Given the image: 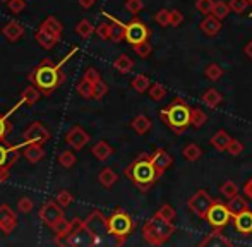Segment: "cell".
I'll list each match as a JSON object with an SVG mask.
<instances>
[{
    "label": "cell",
    "instance_id": "obj_25",
    "mask_svg": "<svg viewBox=\"0 0 252 247\" xmlns=\"http://www.w3.org/2000/svg\"><path fill=\"white\" fill-rule=\"evenodd\" d=\"M91 153L94 154V158H96V160L106 161L110 156H112L113 150H112V146L106 143V141H98V143L93 146V150H91Z\"/></svg>",
    "mask_w": 252,
    "mask_h": 247
},
{
    "label": "cell",
    "instance_id": "obj_61",
    "mask_svg": "<svg viewBox=\"0 0 252 247\" xmlns=\"http://www.w3.org/2000/svg\"><path fill=\"white\" fill-rule=\"evenodd\" d=\"M79 5L83 9H91L94 5V0H79Z\"/></svg>",
    "mask_w": 252,
    "mask_h": 247
},
{
    "label": "cell",
    "instance_id": "obj_17",
    "mask_svg": "<svg viewBox=\"0 0 252 247\" xmlns=\"http://www.w3.org/2000/svg\"><path fill=\"white\" fill-rule=\"evenodd\" d=\"M199 246H202V247H206V246H209V247H223V246L230 247L232 246V241L226 239L225 235L221 234V228H215V230H213L211 234L204 239V241H201Z\"/></svg>",
    "mask_w": 252,
    "mask_h": 247
},
{
    "label": "cell",
    "instance_id": "obj_3",
    "mask_svg": "<svg viewBox=\"0 0 252 247\" xmlns=\"http://www.w3.org/2000/svg\"><path fill=\"white\" fill-rule=\"evenodd\" d=\"M190 108L182 98H175L168 107L161 108L159 117L175 134H184L190 127Z\"/></svg>",
    "mask_w": 252,
    "mask_h": 247
},
{
    "label": "cell",
    "instance_id": "obj_22",
    "mask_svg": "<svg viewBox=\"0 0 252 247\" xmlns=\"http://www.w3.org/2000/svg\"><path fill=\"white\" fill-rule=\"evenodd\" d=\"M230 141H232V136H230L226 130L220 129L218 132L211 137V146L215 148V150H218V151H226Z\"/></svg>",
    "mask_w": 252,
    "mask_h": 247
},
{
    "label": "cell",
    "instance_id": "obj_49",
    "mask_svg": "<svg viewBox=\"0 0 252 247\" xmlns=\"http://www.w3.org/2000/svg\"><path fill=\"white\" fill-rule=\"evenodd\" d=\"M10 114H12V112H10ZM10 114H7V115L0 114V141H5V136L10 130V124L7 121V117H9Z\"/></svg>",
    "mask_w": 252,
    "mask_h": 247
},
{
    "label": "cell",
    "instance_id": "obj_21",
    "mask_svg": "<svg viewBox=\"0 0 252 247\" xmlns=\"http://www.w3.org/2000/svg\"><path fill=\"white\" fill-rule=\"evenodd\" d=\"M2 33L9 41H17L24 34V28H23V24L17 23V21H10V23H7L5 26H3Z\"/></svg>",
    "mask_w": 252,
    "mask_h": 247
},
{
    "label": "cell",
    "instance_id": "obj_10",
    "mask_svg": "<svg viewBox=\"0 0 252 247\" xmlns=\"http://www.w3.org/2000/svg\"><path fill=\"white\" fill-rule=\"evenodd\" d=\"M40 218L47 227H53L59 220L63 218V211L62 206L59 203H53V201H48L41 206L40 210Z\"/></svg>",
    "mask_w": 252,
    "mask_h": 247
},
{
    "label": "cell",
    "instance_id": "obj_16",
    "mask_svg": "<svg viewBox=\"0 0 252 247\" xmlns=\"http://www.w3.org/2000/svg\"><path fill=\"white\" fill-rule=\"evenodd\" d=\"M34 40H36V43L40 45V47H43L45 50H52V48L59 43L60 36H57V34H53L48 30L40 26V30L34 33Z\"/></svg>",
    "mask_w": 252,
    "mask_h": 247
},
{
    "label": "cell",
    "instance_id": "obj_58",
    "mask_svg": "<svg viewBox=\"0 0 252 247\" xmlns=\"http://www.w3.org/2000/svg\"><path fill=\"white\" fill-rule=\"evenodd\" d=\"M242 190H244V194H246L247 199H251V201H252V177H251V179H247V181H246V184H244Z\"/></svg>",
    "mask_w": 252,
    "mask_h": 247
},
{
    "label": "cell",
    "instance_id": "obj_24",
    "mask_svg": "<svg viewBox=\"0 0 252 247\" xmlns=\"http://www.w3.org/2000/svg\"><path fill=\"white\" fill-rule=\"evenodd\" d=\"M201 101L209 108H216L221 105L223 101V96L220 94V91H216L215 88H209L208 91H204V94L201 96Z\"/></svg>",
    "mask_w": 252,
    "mask_h": 247
},
{
    "label": "cell",
    "instance_id": "obj_59",
    "mask_svg": "<svg viewBox=\"0 0 252 247\" xmlns=\"http://www.w3.org/2000/svg\"><path fill=\"white\" fill-rule=\"evenodd\" d=\"M19 158V153H17V148H10L9 150V167H12L16 163V160Z\"/></svg>",
    "mask_w": 252,
    "mask_h": 247
},
{
    "label": "cell",
    "instance_id": "obj_50",
    "mask_svg": "<svg viewBox=\"0 0 252 247\" xmlns=\"http://www.w3.org/2000/svg\"><path fill=\"white\" fill-rule=\"evenodd\" d=\"M132 48L141 59H148L151 55V50H153L151 45L148 43V41H144V43H141V45H136V47H132Z\"/></svg>",
    "mask_w": 252,
    "mask_h": 247
},
{
    "label": "cell",
    "instance_id": "obj_56",
    "mask_svg": "<svg viewBox=\"0 0 252 247\" xmlns=\"http://www.w3.org/2000/svg\"><path fill=\"white\" fill-rule=\"evenodd\" d=\"M84 79L90 81L91 84H94V83H98L101 77H100V72H98L94 67H90V69H86V72H84Z\"/></svg>",
    "mask_w": 252,
    "mask_h": 247
},
{
    "label": "cell",
    "instance_id": "obj_38",
    "mask_svg": "<svg viewBox=\"0 0 252 247\" xmlns=\"http://www.w3.org/2000/svg\"><path fill=\"white\" fill-rule=\"evenodd\" d=\"M165 96H166V90H165V86H163V84H159V83L151 84L150 98H151L153 101H161Z\"/></svg>",
    "mask_w": 252,
    "mask_h": 247
},
{
    "label": "cell",
    "instance_id": "obj_29",
    "mask_svg": "<svg viewBox=\"0 0 252 247\" xmlns=\"http://www.w3.org/2000/svg\"><path fill=\"white\" fill-rule=\"evenodd\" d=\"M113 67H115V69L119 70L120 74H127V72H130V70H132L134 62H132V59H130L129 55L122 54V55H119V57L115 59V62H113Z\"/></svg>",
    "mask_w": 252,
    "mask_h": 247
},
{
    "label": "cell",
    "instance_id": "obj_36",
    "mask_svg": "<svg viewBox=\"0 0 252 247\" xmlns=\"http://www.w3.org/2000/svg\"><path fill=\"white\" fill-rule=\"evenodd\" d=\"M93 31H96V30H94L93 24H91L88 19L79 21V23H77V26H76V33L79 34L81 38H90L91 34H93Z\"/></svg>",
    "mask_w": 252,
    "mask_h": 247
},
{
    "label": "cell",
    "instance_id": "obj_20",
    "mask_svg": "<svg viewBox=\"0 0 252 247\" xmlns=\"http://www.w3.org/2000/svg\"><path fill=\"white\" fill-rule=\"evenodd\" d=\"M24 156H26V160H30L31 163H38L40 160H43V156H45L43 144H40V143L26 144V148H24Z\"/></svg>",
    "mask_w": 252,
    "mask_h": 247
},
{
    "label": "cell",
    "instance_id": "obj_23",
    "mask_svg": "<svg viewBox=\"0 0 252 247\" xmlns=\"http://www.w3.org/2000/svg\"><path fill=\"white\" fill-rule=\"evenodd\" d=\"M226 206H228V210H230V213H232V216H237V215H240V213H244L246 210H249V204H247L246 197H242L240 194H237L235 197L228 199Z\"/></svg>",
    "mask_w": 252,
    "mask_h": 247
},
{
    "label": "cell",
    "instance_id": "obj_42",
    "mask_svg": "<svg viewBox=\"0 0 252 247\" xmlns=\"http://www.w3.org/2000/svg\"><path fill=\"white\" fill-rule=\"evenodd\" d=\"M228 5L235 14H244L247 10V7L251 5V2L249 0H230Z\"/></svg>",
    "mask_w": 252,
    "mask_h": 247
},
{
    "label": "cell",
    "instance_id": "obj_30",
    "mask_svg": "<svg viewBox=\"0 0 252 247\" xmlns=\"http://www.w3.org/2000/svg\"><path fill=\"white\" fill-rule=\"evenodd\" d=\"M182 154L187 161H197L202 156V150H201V146H197L196 143H189L182 150Z\"/></svg>",
    "mask_w": 252,
    "mask_h": 247
},
{
    "label": "cell",
    "instance_id": "obj_52",
    "mask_svg": "<svg viewBox=\"0 0 252 247\" xmlns=\"http://www.w3.org/2000/svg\"><path fill=\"white\" fill-rule=\"evenodd\" d=\"M9 150L10 146L0 141V167H9Z\"/></svg>",
    "mask_w": 252,
    "mask_h": 247
},
{
    "label": "cell",
    "instance_id": "obj_47",
    "mask_svg": "<svg viewBox=\"0 0 252 247\" xmlns=\"http://www.w3.org/2000/svg\"><path fill=\"white\" fill-rule=\"evenodd\" d=\"M106 93H108V86H106L101 79L98 81V83L93 84V98H94V100H101Z\"/></svg>",
    "mask_w": 252,
    "mask_h": 247
},
{
    "label": "cell",
    "instance_id": "obj_28",
    "mask_svg": "<svg viewBox=\"0 0 252 247\" xmlns=\"http://www.w3.org/2000/svg\"><path fill=\"white\" fill-rule=\"evenodd\" d=\"M130 86H132V90L137 91V93H146L151 88V81L146 74H137L132 79V83H130Z\"/></svg>",
    "mask_w": 252,
    "mask_h": 247
},
{
    "label": "cell",
    "instance_id": "obj_33",
    "mask_svg": "<svg viewBox=\"0 0 252 247\" xmlns=\"http://www.w3.org/2000/svg\"><path fill=\"white\" fill-rule=\"evenodd\" d=\"M208 121V115L201 110V108H190V127H196V129H201L202 125Z\"/></svg>",
    "mask_w": 252,
    "mask_h": 247
},
{
    "label": "cell",
    "instance_id": "obj_55",
    "mask_svg": "<svg viewBox=\"0 0 252 247\" xmlns=\"http://www.w3.org/2000/svg\"><path fill=\"white\" fill-rule=\"evenodd\" d=\"M17 208H19L21 213H30V211L34 208V204L30 197H21L19 203H17Z\"/></svg>",
    "mask_w": 252,
    "mask_h": 247
},
{
    "label": "cell",
    "instance_id": "obj_2",
    "mask_svg": "<svg viewBox=\"0 0 252 247\" xmlns=\"http://www.w3.org/2000/svg\"><path fill=\"white\" fill-rule=\"evenodd\" d=\"M126 177L141 190H148L156 181H159V174L153 165L151 154H141L136 158L126 168Z\"/></svg>",
    "mask_w": 252,
    "mask_h": 247
},
{
    "label": "cell",
    "instance_id": "obj_44",
    "mask_svg": "<svg viewBox=\"0 0 252 247\" xmlns=\"http://www.w3.org/2000/svg\"><path fill=\"white\" fill-rule=\"evenodd\" d=\"M96 34L101 40H112V23H101L96 28Z\"/></svg>",
    "mask_w": 252,
    "mask_h": 247
},
{
    "label": "cell",
    "instance_id": "obj_6",
    "mask_svg": "<svg viewBox=\"0 0 252 247\" xmlns=\"http://www.w3.org/2000/svg\"><path fill=\"white\" fill-rule=\"evenodd\" d=\"M213 203H215V199L209 196L208 190L197 189L196 192L189 197V201H187V206H189V210L192 211L197 218L206 220V215H208V211H209V208H211Z\"/></svg>",
    "mask_w": 252,
    "mask_h": 247
},
{
    "label": "cell",
    "instance_id": "obj_34",
    "mask_svg": "<svg viewBox=\"0 0 252 247\" xmlns=\"http://www.w3.org/2000/svg\"><path fill=\"white\" fill-rule=\"evenodd\" d=\"M223 74H225V70H223L221 67L218 65V63H209V65L204 69V76L208 77L209 81H218V79H221Z\"/></svg>",
    "mask_w": 252,
    "mask_h": 247
},
{
    "label": "cell",
    "instance_id": "obj_46",
    "mask_svg": "<svg viewBox=\"0 0 252 247\" xmlns=\"http://www.w3.org/2000/svg\"><path fill=\"white\" fill-rule=\"evenodd\" d=\"M155 21L163 28L170 26V10L168 9H159L158 12L155 14Z\"/></svg>",
    "mask_w": 252,
    "mask_h": 247
},
{
    "label": "cell",
    "instance_id": "obj_27",
    "mask_svg": "<svg viewBox=\"0 0 252 247\" xmlns=\"http://www.w3.org/2000/svg\"><path fill=\"white\" fill-rule=\"evenodd\" d=\"M40 96H41V91L38 90L36 86H28L26 90L21 93V103H24V105H34L38 100H40Z\"/></svg>",
    "mask_w": 252,
    "mask_h": 247
},
{
    "label": "cell",
    "instance_id": "obj_18",
    "mask_svg": "<svg viewBox=\"0 0 252 247\" xmlns=\"http://www.w3.org/2000/svg\"><path fill=\"white\" fill-rule=\"evenodd\" d=\"M199 28H201V31L206 34V36L213 38V36H216V34L220 33V30H221V21H220L218 17L213 16V14H209V16H206L204 19L201 21Z\"/></svg>",
    "mask_w": 252,
    "mask_h": 247
},
{
    "label": "cell",
    "instance_id": "obj_7",
    "mask_svg": "<svg viewBox=\"0 0 252 247\" xmlns=\"http://www.w3.org/2000/svg\"><path fill=\"white\" fill-rule=\"evenodd\" d=\"M230 218H233V216H232V213H230L228 206L223 204L221 201H216V199H215V203L211 204V208H209L208 215H206V221H208L213 228H225L226 225H228Z\"/></svg>",
    "mask_w": 252,
    "mask_h": 247
},
{
    "label": "cell",
    "instance_id": "obj_5",
    "mask_svg": "<svg viewBox=\"0 0 252 247\" xmlns=\"http://www.w3.org/2000/svg\"><path fill=\"white\" fill-rule=\"evenodd\" d=\"M132 230H134V221L127 211L117 210L108 218V234L113 235L119 244H124V241L132 234Z\"/></svg>",
    "mask_w": 252,
    "mask_h": 247
},
{
    "label": "cell",
    "instance_id": "obj_63",
    "mask_svg": "<svg viewBox=\"0 0 252 247\" xmlns=\"http://www.w3.org/2000/svg\"><path fill=\"white\" fill-rule=\"evenodd\" d=\"M2 2H9V0H2Z\"/></svg>",
    "mask_w": 252,
    "mask_h": 247
},
{
    "label": "cell",
    "instance_id": "obj_64",
    "mask_svg": "<svg viewBox=\"0 0 252 247\" xmlns=\"http://www.w3.org/2000/svg\"><path fill=\"white\" fill-rule=\"evenodd\" d=\"M249 2H251V5H252V0H249Z\"/></svg>",
    "mask_w": 252,
    "mask_h": 247
},
{
    "label": "cell",
    "instance_id": "obj_39",
    "mask_svg": "<svg viewBox=\"0 0 252 247\" xmlns=\"http://www.w3.org/2000/svg\"><path fill=\"white\" fill-rule=\"evenodd\" d=\"M155 215H158V216H161L163 220H168V221H173L177 216L175 213V208L170 206V204H163L161 208H158V211H156Z\"/></svg>",
    "mask_w": 252,
    "mask_h": 247
},
{
    "label": "cell",
    "instance_id": "obj_12",
    "mask_svg": "<svg viewBox=\"0 0 252 247\" xmlns=\"http://www.w3.org/2000/svg\"><path fill=\"white\" fill-rule=\"evenodd\" d=\"M151 161H153V165L156 167V170H158L159 177H161V175L173 165L172 154H170L166 150H163V148H158V150L151 154Z\"/></svg>",
    "mask_w": 252,
    "mask_h": 247
},
{
    "label": "cell",
    "instance_id": "obj_14",
    "mask_svg": "<svg viewBox=\"0 0 252 247\" xmlns=\"http://www.w3.org/2000/svg\"><path fill=\"white\" fill-rule=\"evenodd\" d=\"M16 227H17L16 213L10 210V206L2 204V206H0V230L5 232V234H10Z\"/></svg>",
    "mask_w": 252,
    "mask_h": 247
},
{
    "label": "cell",
    "instance_id": "obj_32",
    "mask_svg": "<svg viewBox=\"0 0 252 247\" xmlns=\"http://www.w3.org/2000/svg\"><path fill=\"white\" fill-rule=\"evenodd\" d=\"M98 181H100V184L103 187L110 189V187H113V184L117 182V174L112 170V168H103L100 172V175H98Z\"/></svg>",
    "mask_w": 252,
    "mask_h": 247
},
{
    "label": "cell",
    "instance_id": "obj_40",
    "mask_svg": "<svg viewBox=\"0 0 252 247\" xmlns=\"http://www.w3.org/2000/svg\"><path fill=\"white\" fill-rule=\"evenodd\" d=\"M77 93H79L83 98H88V100H90V98H93V84L83 77V81H79V84H77Z\"/></svg>",
    "mask_w": 252,
    "mask_h": 247
},
{
    "label": "cell",
    "instance_id": "obj_19",
    "mask_svg": "<svg viewBox=\"0 0 252 247\" xmlns=\"http://www.w3.org/2000/svg\"><path fill=\"white\" fill-rule=\"evenodd\" d=\"M103 16H106V19L112 23V41L113 43H120L122 40H126V24L120 23L117 17H113L112 14L103 12Z\"/></svg>",
    "mask_w": 252,
    "mask_h": 247
},
{
    "label": "cell",
    "instance_id": "obj_37",
    "mask_svg": "<svg viewBox=\"0 0 252 247\" xmlns=\"http://www.w3.org/2000/svg\"><path fill=\"white\" fill-rule=\"evenodd\" d=\"M41 28H45V30H48L50 33L57 34V36H60L62 34V24L59 23V21L55 19V17H47V19L41 23Z\"/></svg>",
    "mask_w": 252,
    "mask_h": 247
},
{
    "label": "cell",
    "instance_id": "obj_54",
    "mask_svg": "<svg viewBox=\"0 0 252 247\" xmlns=\"http://www.w3.org/2000/svg\"><path fill=\"white\" fill-rule=\"evenodd\" d=\"M184 23V14L179 9L170 10V26H180Z\"/></svg>",
    "mask_w": 252,
    "mask_h": 247
},
{
    "label": "cell",
    "instance_id": "obj_1",
    "mask_svg": "<svg viewBox=\"0 0 252 247\" xmlns=\"http://www.w3.org/2000/svg\"><path fill=\"white\" fill-rule=\"evenodd\" d=\"M76 52V48L70 50V54L67 55L60 63H52L50 61H43L33 72L30 74V81L33 86H36L43 94H52L60 84L65 83V72L62 70V65L69 61L70 55Z\"/></svg>",
    "mask_w": 252,
    "mask_h": 247
},
{
    "label": "cell",
    "instance_id": "obj_41",
    "mask_svg": "<svg viewBox=\"0 0 252 247\" xmlns=\"http://www.w3.org/2000/svg\"><path fill=\"white\" fill-rule=\"evenodd\" d=\"M70 225H72V221H67L65 216L62 218V220H59L55 225H53V232H55V235L59 237V235H63V234H69L70 232Z\"/></svg>",
    "mask_w": 252,
    "mask_h": 247
},
{
    "label": "cell",
    "instance_id": "obj_45",
    "mask_svg": "<svg viewBox=\"0 0 252 247\" xmlns=\"http://www.w3.org/2000/svg\"><path fill=\"white\" fill-rule=\"evenodd\" d=\"M213 5H215V0H196V9L204 16H209L213 12Z\"/></svg>",
    "mask_w": 252,
    "mask_h": 247
},
{
    "label": "cell",
    "instance_id": "obj_53",
    "mask_svg": "<svg viewBox=\"0 0 252 247\" xmlns=\"http://www.w3.org/2000/svg\"><path fill=\"white\" fill-rule=\"evenodd\" d=\"M126 9L129 10L130 14H139L141 10L144 9V3L141 0H127L126 2Z\"/></svg>",
    "mask_w": 252,
    "mask_h": 247
},
{
    "label": "cell",
    "instance_id": "obj_48",
    "mask_svg": "<svg viewBox=\"0 0 252 247\" xmlns=\"http://www.w3.org/2000/svg\"><path fill=\"white\" fill-rule=\"evenodd\" d=\"M226 151H228L232 156H239V154H242L244 153V144L240 143L239 139H233L232 137V141H230V144H228V148H226Z\"/></svg>",
    "mask_w": 252,
    "mask_h": 247
},
{
    "label": "cell",
    "instance_id": "obj_13",
    "mask_svg": "<svg viewBox=\"0 0 252 247\" xmlns=\"http://www.w3.org/2000/svg\"><path fill=\"white\" fill-rule=\"evenodd\" d=\"M65 139H67V143H69V146H72L74 150H83L88 144V141H90V134H88L83 127L76 125L67 132Z\"/></svg>",
    "mask_w": 252,
    "mask_h": 247
},
{
    "label": "cell",
    "instance_id": "obj_26",
    "mask_svg": "<svg viewBox=\"0 0 252 247\" xmlns=\"http://www.w3.org/2000/svg\"><path fill=\"white\" fill-rule=\"evenodd\" d=\"M151 125L153 124L150 121V117H146V115H137V117L130 122V127L134 129V132H137L139 136H144V134L151 129Z\"/></svg>",
    "mask_w": 252,
    "mask_h": 247
},
{
    "label": "cell",
    "instance_id": "obj_4",
    "mask_svg": "<svg viewBox=\"0 0 252 247\" xmlns=\"http://www.w3.org/2000/svg\"><path fill=\"white\" fill-rule=\"evenodd\" d=\"M177 232V227L168 220L155 215L143 227V237L150 246H161Z\"/></svg>",
    "mask_w": 252,
    "mask_h": 247
},
{
    "label": "cell",
    "instance_id": "obj_51",
    "mask_svg": "<svg viewBox=\"0 0 252 247\" xmlns=\"http://www.w3.org/2000/svg\"><path fill=\"white\" fill-rule=\"evenodd\" d=\"M57 203H59L62 208H67L70 203H72V194H70L69 190H60V192L57 194Z\"/></svg>",
    "mask_w": 252,
    "mask_h": 247
},
{
    "label": "cell",
    "instance_id": "obj_43",
    "mask_svg": "<svg viewBox=\"0 0 252 247\" xmlns=\"http://www.w3.org/2000/svg\"><path fill=\"white\" fill-rule=\"evenodd\" d=\"M59 163L62 165L63 168H70L76 163V156H74V153H70V151H63V153L59 154Z\"/></svg>",
    "mask_w": 252,
    "mask_h": 247
},
{
    "label": "cell",
    "instance_id": "obj_15",
    "mask_svg": "<svg viewBox=\"0 0 252 247\" xmlns=\"http://www.w3.org/2000/svg\"><path fill=\"white\" fill-rule=\"evenodd\" d=\"M233 227L239 234L251 235L252 234V211L246 210L244 213L233 216Z\"/></svg>",
    "mask_w": 252,
    "mask_h": 247
},
{
    "label": "cell",
    "instance_id": "obj_60",
    "mask_svg": "<svg viewBox=\"0 0 252 247\" xmlns=\"http://www.w3.org/2000/svg\"><path fill=\"white\" fill-rule=\"evenodd\" d=\"M9 179V167H0V184Z\"/></svg>",
    "mask_w": 252,
    "mask_h": 247
},
{
    "label": "cell",
    "instance_id": "obj_35",
    "mask_svg": "<svg viewBox=\"0 0 252 247\" xmlns=\"http://www.w3.org/2000/svg\"><path fill=\"white\" fill-rule=\"evenodd\" d=\"M220 192H221L223 197H226V199H232V197H235L237 194H239V185L232 181H226L220 187Z\"/></svg>",
    "mask_w": 252,
    "mask_h": 247
},
{
    "label": "cell",
    "instance_id": "obj_11",
    "mask_svg": "<svg viewBox=\"0 0 252 247\" xmlns=\"http://www.w3.org/2000/svg\"><path fill=\"white\" fill-rule=\"evenodd\" d=\"M48 137H50V134H48V130L43 127V124L34 122V124H31V125L26 129L23 139H24V143H26V144H30V143L45 144L48 141Z\"/></svg>",
    "mask_w": 252,
    "mask_h": 247
},
{
    "label": "cell",
    "instance_id": "obj_57",
    "mask_svg": "<svg viewBox=\"0 0 252 247\" xmlns=\"http://www.w3.org/2000/svg\"><path fill=\"white\" fill-rule=\"evenodd\" d=\"M7 5H9V9L12 10V12H21V10L26 7V0H9Z\"/></svg>",
    "mask_w": 252,
    "mask_h": 247
},
{
    "label": "cell",
    "instance_id": "obj_8",
    "mask_svg": "<svg viewBox=\"0 0 252 247\" xmlns=\"http://www.w3.org/2000/svg\"><path fill=\"white\" fill-rule=\"evenodd\" d=\"M148 38H150V28L143 21L132 19L129 24H126V41L132 47L148 41Z\"/></svg>",
    "mask_w": 252,
    "mask_h": 247
},
{
    "label": "cell",
    "instance_id": "obj_31",
    "mask_svg": "<svg viewBox=\"0 0 252 247\" xmlns=\"http://www.w3.org/2000/svg\"><path fill=\"white\" fill-rule=\"evenodd\" d=\"M230 5L228 2H223V0H215V5H213V16L218 17L220 21H225L230 14Z\"/></svg>",
    "mask_w": 252,
    "mask_h": 247
},
{
    "label": "cell",
    "instance_id": "obj_9",
    "mask_svg": "<svg viewBox=\"0 0 252 247\" xmlns=\"http://www.w3.org/2000/svg\"><path fill=\"white\" fill-rule=\"evenodd\" d=\"M84 225H86L88 230H90L96 239H100L101 235L108 234V220H106V218L103 216V215L98 210L93 211V213H91L90 216L86 218Z\"/></svg>",
    "mask_w": 252,
    "mask_h": 247
},
{
    "label": "cell",
    "instance_id": "obj_62",
    "mask_svg": "<svg viewBox=\"0 0 252 247\" xmlns=\"http://www.w3.org/2000/svg\"><path fill=\"white\" fill-rule=\"evenodd\" d=\"M246 54L249 55V57L252 59V41H251V43H249V45H247V47H246Z\"/></svg>",
    "mask_w": 252,
    "mask_h": 247
}]
</instances>
